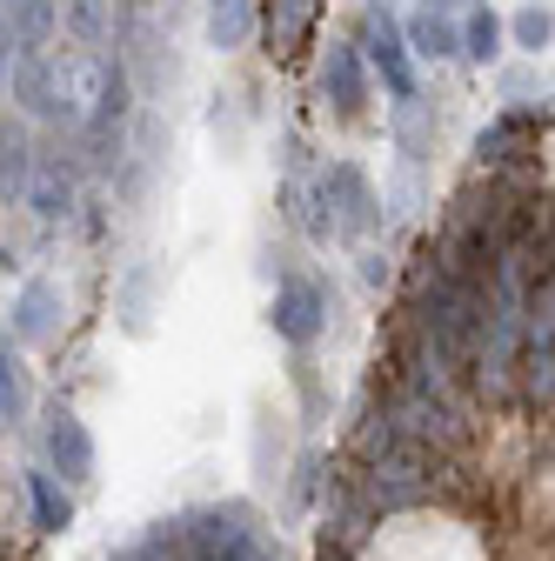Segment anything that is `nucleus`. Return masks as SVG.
<instances>
[{
	"label": "nucleus",
	"instance_id": "nucleus-17",
	"mask_svg": "<svg viewBox=\"0 0 555 561\" xmlns=\"http://www.w3.org/2000/svg\"><path fill=\"white\" fill-rule=\"evenodd\" d=\"M522 140H529V121H496V127H482L475 154H482V161H516Z\"/></svg>",
	"mask_w": 555,
	"mask_h": 561
},
{
	"label": "nucleus",
	"instance_id": "nucleus-11",
	"mask_svg": "<svg viewBox=\"0 0 555 561\" xmlns=\"http://www.w3.org/2000/svg\"><path fill=\"white\" fill-rule=\"evenodd\" d=\"M408 41H415V54H429V60H449V54H462V34L429 8V14H415L408 21Z\"/></svg>",
	"mask_w": 555,
	"mask_h": 561
},
{
	"label": "nucleus",
	"instance_id": "nucleus-3",
	"mask_svg": "<svg viewBox=\"0 0 555 561\" xmlns=\"http://www.w3.org/2000/svg\"><path fill=\"white\" fill-rule=\"evenodd\" d=\"M47 461L60 468V481H88L94 474V435H88V421L81 414H54L47 421Z\"/></svg>",
	"mask_w": 555,
	"mask_h": 561
},
{
	"label": "nucleus",
	"instance_id": "nucleus-14",
	"mask_svg": "<svg viewBox=\"0 0 555 561\" xmlns=\"http://www.w3.org/2000/svg\"><path fill=\"white\" fill-rule=\"evenodd\" d=\"M27 495H34V522H41L47 535H60L67 522H75V508H67V495H60L47 474H34V481H27Z\"/></svg>",
	"mask_w": 555,
	"mask_h": 561
},
{
	"label": "nucleus",
	"instance_id": "nucleus-22",
	"mask_svg": "<svg viewBox=\"0 0 555 561\" xmlns=\"http://www.w3.org/2000/svg\"><path fill=\"white\" fill-rule=\"evenodd\" d=\"M321 561H349V554H341V548H335V554H321Z\"/></svg>",
	"mask_w": 555,
	"mask_h": 561
},
{
	"label": "nucleus",
	"instance_id": "nucleus-2",
	"mask_svg": "<svg viewBox=\"0 0 555 561\" xmlns=\"http://www.w3.org/2000/svg\"><path fill=\"white\" fill-rule=\"evenodd\" d=\"M47 67H54V114H60V121H75V127H88L94 107H101L107 88H114V67H107L101 54H88V47L54 54Z\"/></svg>",
	"mask_w": 555,
	"mask_h": 561
},
{
	"label": "nucleus",
	"instance_id": "nucleus-21",
	"mask_svg": "<svg viewBox=\"0 0 555 561\" xmlns=\"http://www.w3.org/2000/svg\"><path fill=\"white\" fill-rule=\"evenodd\" d=\"M516 41H522L529 54H542V47H548V14H542V8H522V14H516Z\"/></svg>",
	"mask_w": 555,
	"mask_h": 561
},
{
	"label": "nucleus",
	"instance_id": "nucleus-12",
	"mask_svg": "<svg viewBox=\"0 0 555 561\" xmlns=\"http://www.w3.org/2000/svg\"><path fill=\"white\" fill-rule=\"evenodd\" d=\"M60 14H67V34H75L88 54L101 47V34H107V0H60Z\"/></svg>",
	"mask_w": 555,
	"mask_h": 561
},
{
	"label": "nucleus",
	"instance_id": "nucleus-19",
	"mask_svg": "<svg viewBox=\"0 0 555 561\" xmlns=\"http://www.w3.org/2000/svg\"><path fill=\"white\" fill-rule=\"evenodd\" d=\"M21 408H27V381H21V362L8 355V347H0V414L14 421Z\"/></svg>",
	"mask_w": 555,
	"mask_h": 561
},
{
	"label": "nucleus",
	"instance_id": "nucleus-23",
	"mask_svg": "<svg viewBox=\"0 0 555 561\" xmlns=\"http://www.w3.org/2000/svg\"><path fill=\"white\" fill-rule=\"evenodd\" d=\"M435 8H449V0H435Z\"/></svg>",
	"mask_w": 555,
	"mask_h": 561
},
{
	"label": "nucleus",
	"instance_id": "nucleus-15",
	"mask_svg": "<svg viewBox=\"0 0 555 561\" xmlns=\"http://www.w3.org/2000/svg\"><path fill=\"white\" fill-rule=\"evenodd\" d=\"M462 34V54H475V60H496L502 54V21L482 8V14H468V27H455Z\"/></svg>",
	"mask_w": 555,
	"mask_h": 561
},
{
	"label": "nucleus",
	"instance_id": "nucleus-6",
	"mask_svg": "<svg viewBox=\"0 0 555 561\" xmlns=\"http://www.w3.org/2000/svg\"><path fill=\"white\" fill-rule=\"evenodd\" d=\"M54 321H60V288H54V280H27L21 301H14V334L21 341H47Z\"/></svg>",
	"mask_w": 555,
	"mask_h": 561
},
{
	"label": "nucleus",
	"instance_id": "nucleus-9",
	"mask_svg": "<svg viewBox=\"0 0 555 561\" xmlns=\"http://www.w3.org/2000/svg\"><path fill=\"white\" fill-rule=\"evenodd\" d=\"M321 88L335 94V107H341V114H355V107H362V60H355V47H328Z\"/></svg>",
	"mask_w": 555,
	"mask_h": 561
},
{
	"label": "nucleus",
	"instance_id": "nucleus-5",
	"mask_svg": "<svg viewBox=\"0 0 555 561\" xmlns=\"http://www.w3.org/2000/svg\"><path fill=\"white\" fill-rule=\"evenodd\" d=\"M0 27L21 54H41L54 34V0H0Z\"/></svg>",
	"mask_w": 555,
	"mask_h": 561
},
{
	"label": "nucleus",
	"instance_id": "nucleus-8",
	"mask_svg": "<svg viewBox=\"0 0 555 561\" xmlns=\"http://www.w3.org/2000/svg\"><path fill=\"white\" fill-rule=\"evenodd\" d=\"M369 54H375V67L388 75V88L408 101V94H415V75H408V54H401V34H395V21H388V14H375V21H369Z\"/></svg>",
	"mask_w": 555,
	"mask_h": 561
},
{
	"label": "nucleus",
	"instance_id": "nucleus-16",
	"mask_svg": "<svg viewBox=\"0 0 555 561\" xmlns=\"http://www.w3.org/2000/svg\"><path fill=\"white\" fill-rule=\"evenodd\" d=\"M248 8H241V0H215V14H207V41H215V47H241L248 41Z\"/></svg>",
	"mask_w": 555,
	"mask_h": 561
},
{
	"label": "nucleus",
	"instance_id": "nucleus-7",
	"mask_svg": "<svg viewBox=\"0 0 555 561\" xmlns=\"http://www.w3.org/2000/svg\"><path fill=\"white\" fill-rule=\"evenodd\" d=\"M14 101L27 114H41V121H60L54 114V67H47V54H21L14 60Z\"/></svg>",
	"mask_w": 555,
	"mask_h": 561
},
{
	"label": "nucleus",
	"instance_id": "nucleus-4",
	"mask_svg": "<svg viewBox=\"0 0 555 561\" xmlns=\"http://www.w3.org/2000/svg\"><path fill=\"white\" fill-rule=\"evenodd\" d=\"M321 288H315V280H288V288L282 295H274V334H282V341H308L315 328H321Z\"/></svg>",
	"mask_w": 555,
	"mask_h": 561
},
{
	"label": "nucleus",
	"instance_id": "nucleus-1",
	"mask_svg": "<svg viewBox=\"0 0 555 561\" xmlns=\"http://www.w3.org/2000/svg\"><path fill=\"white\" fill-rule=\"evenodd\" d=\"M188 561H282V548L248 522V508H215L188 528Z\"/></svg>",
	"mask_w": 555,
	"mask_h": 561
},
{
	"label": "nucleus",
	"instance_id": "nucleus-18",
	"mask_svg": "<svg viewBox=\"0 0 555 561\" xmlns=\"http://www.w3.org/2000/svg\"><path fill=\"white\" fill-rule=\"evenodd\" d=\"M27 201H34V215H41V221H60V215H67V201H75V194H67V181L47 168L41 181H27Z\"/></svg>",
	"mask_w": 555,
	"mask_h": 561
},
{
	"label": "nucleus",
	"instance_id": "nucleus-10",
	"mask_svg": "<svg viewBox=\"0 0 555 561\" xmlns=\"http://www.w3.org/2000/svg\"><path fill=\"white\" fill-rule=\"evenodd\" d=\"M308 27H315V0H274V8H268V41H274V54H295V47L308 41Z\"/></svg>",
	"mask_w": 555,
	"mask_h": 561
},
{
	"label": "nucleus",
	"instance_id": "nucleus-20",
	"mask_svg": "<svg viewBox=\"0 0 555 561\" xmlns=\"http://www.w3.org/2000/svg\"><path fill=\"white\" fill-rule=\"evenodd\" d=\"M395 448V421L388 414H369V428H362V461H382Z\"/></svg>",
	"mask_w": 555,
	"mask_h": 561
},
{
	"label": "nucleus",
	"instance_id": "nucleus-13",
	"mask_svg": "<svg viewBox=\"0 0 555 561\" xmlns=\"http://www.w3.org/2000/svg\"><path fill=\"white\" fill-rule=\"evenodd\" d=\"M21 187H27V134L0 127V194H21Z\"/></svg>",
	"mask_w": 555,
	"mask_h": 561
}]
</instances>
